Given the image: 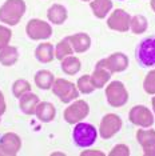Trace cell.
<instances>
[{"label": "cell", "mask_w": 155, "mask_h": 156, "mask_svg": "<svg viewBox=\"0 0 155 156\" xmlns=\"http://www.w3.org/2000/svg\"><path fill=\"white\" fill-rule=\"evenodd\" d=\"M24 9L26 5L23 0H7L0 8V20L9 26H15L19 23Z\"/></svg>", "instance_id": "1"}, {"label": "cell", "mask_w": 155, "mask_h": 156, "mask_svg": "<svg viewBox=\"0 0 155 156\" xmlns=\"http://www.w3.org/2000/svg\"><path fill=\"white\" fill-rule=\"evenodd\" d=\"M136 59L142 67L155 66V37H147L139 44Z\"/></svg>", "instance_id": "2"}, {"label": "cell", "mask_w": 155, "mask_h": 156, "mask_svg": "<svg viewBox=\"0 0 155 156\" xmlns=\"http://www.w3.org/2000/svg\"><path fill=\"white\" fill-rule=\"evenodd\" d=\"M96 139V129L91 124L79 123L74 129V140L79 147H90Z\"/></svg>", "instance_id": "3"}, {"label": "cell", "mask_w": 155, "mask_h": 156, "mask_svg": "<svg viewBox=\"0 0 155 156\" xmlns=\"http://www.w3.org/2000/svg\"><path fill=\"white\" fill-rule=\"evenodd\" d=\"M106 95L108 103L114 107H121L127 101V91L119 81H112L106 90Z\"/></svg>", "instance_id": "4"}, {"label": "cell", "mask_w": 155, "mask_h": 156, "mask_svg": "<svg viewBox=\"0 0 155 156\" xmlns=\"http://www.w3.org/2000/svg\"><path fill=\"white\" fill-rule=\"evenodd\" d=\"M54 94L58 95L60 100L64 103L71 101L72 99L78 98V90L74 87V84L63 79H58L54 83Z\"/></svg>", "instance_id": "5"}, {"label": "cell", "mask_w": 155, "mask_h": 156, "mask_svg": "<svg viewBox=\"0 0 155 156\" xmlns=\"http://www.w3.org/2000/svg\"><path fill=\"white\" fill-rule=\"evenodd\" d=\"M87 113H88V105L83 100H79L74 103L71 107L64 111V119L68 123L74 124V123H78L79 120H82L83 118H86Z\"/></svg>", "instance_id": "6"}, {"label": "cell", "mask_w": 155, "mask_h": 156, "mask_svg": "<svg viewBox=\"0 0 155 156\" xmlns=\"http://www.w3.org/2000/svg\"><path fill=\"white\" fill-rule=\"evenodd\" d=\"M121 126H122V122L116 115H114V113L106 115L103 118V120H102V124H100V135H102V137H104V139L111 137L112 135L116 133L119 131Z\"/></svg>", "instance_id": "7"}, {"label": "cell", "mask_w": 155, "mask_h": 156, "mask_svg": "<svg viewBox=\"0 0 155 156\" xmlns=\"http://www.w3.org/2000/svg\"><path fill=\"white\" fill-rule=\"evenodd\" d=\"M51 27L41 20H31L27 26V34L31 39H45L51 36Z\"/></svg>", "instance_id": "8"}, {"label": "cell", "mask_w": 155, "mask_h": 156, "mask_svg": "<svg viewBox=\"0 0 155 156\" xmlns=\"http://www.w3.org/2000/svg\"><path fill=\"white\" fill-rule=\"evenodd\" d=\"M130 120L136 124V126H142V127H149L153 124V115L150 113V111L146 107L142 105H136L131 109L130 112Z\"/></svg>", "instance_id": "9"}, {"label": "cell", "mask_w": 155, "mask_h": 156, "mask_svg": "<svg viewBox=\"0 0 155 156\" xmlns=\"http://www.w3.org/2000/svg\"><path fill=\"white\" fill-rule=\"evenodd\" d=\"M130 16L123 9H116L108 19V27L116 31H127L130 27Z\"/></svg>", "instance_id": "10"}, {"label": "cell", "mask_w": 155, "mask_h": 156, "mask_svg": "<svg viewBox=\"0 0 155 156\" xmlns=\"http://www.w3.org/2000/svg\"><path fill=\"white\" fill-rule=\"evenodd\" d=\"M20 148V139L13 133H5L0 140V150L3 155H15Z\"/></svg>", "instance_id": "11"}, {"label": "cell", "mask_w": 155, "mask_h": 156, "mask_svg": "<svg viewBox=\"0 0 155 156\" xmlns=\"http://www.w3.org/2000/svg\"><path fill=\"white\" fill-rule=\"evenodd\" d=\"M102 66L110 69V72H119V71L126 69L127 67V58L123 54H114L108 59H104L99 62Z\"/></svg>", "instance_id": "12"}, {"label": "cell", "mask_w": 155, "mask_h": 156, "mask_svg": "<svg viewBox=\"0 0 155 156\" xmlns=\"http://www.w3.org/2000/svg\"><path fill=\"white\" fill-rule=\"evenodd\" d=\"M138 140L144 148L146 155H155V132L154 131H138Z\"/></svg>", "instance_id": "13"}, {"label": "cell", "mask_w": 155, "mask_h": 156, "mask_svg": "<svg viewBox=\"0 0 155 156\" xmlns=\"http://www.w3.org/2000/svg\"><path fill=\"white\" fill-rule=\"evenodd\" d=\"M110 69L106 68L104 66H102L100 63H98L96 64V69H95L94 75L91 76V81H92V84L95 86V88H100L104 86V83L110 79Z\"/></svg>", "instance_id": "14"}, {"label": "cell", "mask_w": 155, "mask_h": 156, "mask_svg": "<svg viewBox=\"0 0 155 156\" xmlns=\"http://www.w3.org/2000/svg\"><path fill=\"white\" fill-rule=\"evenodd\" d=\"M38 103H39V99L36 95H32V94H27V95H23L20 96V108L24 113L27 115H32L36 111V107H38Z\"/></svg>", "instance_id": "15"}, {"label": "cell", "mask_w": 155, "mask_h": 156, "mask_svg": "<svg viewBox=\"0 0 155 156\" xmlns=\"http://www.w3.org/2000/svg\"><path fill=\"white\" fill-rule=\"evenodd\" d=\"M35 113L41 122H51L55 116V108L51 103H40L36 107Z\"/></svg>", "instance_id": "16"}, {"label": "cell", "mask_w": 155, "mask_h": 156, "mask_svg": "<svg viewBox=\"0 0 155 156\" xmlns=\"http://www.w3.org/2000/svg\"><path fill=\"white\" fill-rule=\"evenodd\" d=\"M68 40L71 41V45L76 52H84L90 47V37L86 34H78L74 36H70Z\"/></svg>", "instance_id": "17"}, {"label": "cell", "mask_w": 155, "mask_h": 156, "mask_svg": "<svg viewBox=\"0 0 155 156\" xmlns=\"http://www.w3.org/2000/svg\"><path fill=\"white\" fill-rule=\"evenodd\" d=\"M66 17H67V11H66L64 7L55 4L48 9V19H50L52 23L62 24L66 20Z\"/></svg>", "instance_id": "18"}, {"label": "cell", "mask_w": 155, "mask_h": 156, "mask_svg": "<svg viewBox=\"0 0 155 156\" xmlns=\"http://www.w3.org/2000/svg\"><path fill=\"white\" fill-rule=\"evenodd\" d=\"M111 7H112V3L110 0H95V2L91 3V8H92L95 16L100 17V19L110 12Z\"/></svg>", "instance_id": "19"}, {"label": "cell", "mask_w": 155, "mask_h": 156, "mask_svg": "<svg viewBox=\"0 0 155 156\" xmlns=\"http://www.w3.org/2000/svg\"><path fill=\"white\" fill-rule=\"evenodd\" d=\"M52 49H54V47H52L50 43L40 44V45H39V47L36 48V51H35V55H36V58L40 60V62L48 63V62H51V60L54 59Z\"/></svg>", "instance_id": "20"}, {"label": "cell", "mask_w": 155, "mask_h": 156, "mask_svg": "<svg viewBox=\"0 0 155 156\" xmlns=\"http://www.w3.org/2000/svg\"><path fill=\"white\" fill-rule=\"evenodd\" d=\"M17 60V51L13 47H4L0 49V62L3 66H12Z\"/></svg>", "instance_id": "21"}, {"label": "cell", "mask_w": 155, "mask_h": 156, "mask_svg": "<svg viewBox=\"0 0 155 156\" xmlns=\"http://www.w3.org/2000/svg\"><path fill=\"white\" fill-rule=\"evenodd\" d=\"M35 83L38 84L39 88H43V90H48L52 83H54V76H52L51 72L48 71H40V72L36 73L35 76Z\"/></svg>", "instance_id": "22"}, {"label": "cell", "mask_w": 155, "mask_h": 156, "mask_svg": "<svg viewBox=\"0 0 155 156\" xmlns=\"http://www.w3.org/2000/svg\"><path fill=\"white\" fill-rule=\"evenodd\" d=\"M62 68H63V71H64L66 73H68V75H75L78 71L80 69V62L76 58L68 56L67 59L63 60Z\"/></svg>", "instance_id": "23"}, {"label": "cell", "mask_w": 155, "mask_h": 156, "mask_svg": "<svg viewBox=\"0 0 155 156\" xmlns=\"http://www.w3.org/2000/svg\"><path fill=\"white\" fill-rule=\"evenodd\" d=\"M71 54H72V48H71V44H70L68 37H67L62 43L58 44L56 51H55V56H56V59H63L64 56H68Z\"/></svg>", "instance_id": "24"}, {"label": "cell", "mask_w": 155, "mask_h": 156, "mask_svg": "<svg viewBox=\"0 0 155 156\" xmlns=\"http://www.w3.org/2000/svg\"><path fill=\"white\" fill-rule=\"evenodd\" d=\"M130 26H131V30L135 34H142L147 28V22L143 16H135V17H132V20L130 22Z\"/></svg>", "instance_id": "25"}, {"label": "cell", "mask_w": 155, "mask_h": 156, "mask_svg": "<svg viewBox=\"0 0 155 156\" xmlns=\"http://www.w3.org/2000/svg\"><path fill=\"white\" fill-rule=\"evenodd\" d=\"M78 88H79V91L83 92V94H90V92H92L95 90V86L92 84V81H91V77L84 75L78 81Z\"/></svg>", "instance_id": "26"}, {"label": "cell", "mask_w": 155, "mask_h": 156, "mask_svg": "<svg viewBox=\"0 0 155 156\" xmlns=\"http://www.w3.org/2000/svg\"><path fill=\"white\" fill-rule=\"evenodd\" d=\"M31 90L30 87V83L26 80H17L15 84H13V94H15L16 98H20L23 96L26 92H28Z\"/></svg>", "instance_id": "27"}, {"label": "cell", "mask_w": 155, "mask_h": 156, "mask_svg": "<svg viewBox=\"0 0 155 156\" xmlns=\"http://www.w3.org/2000/svg\"><path fill=\"white\" fill-rule=\"evenodd\" d=\"M144 90L149 94H155V71L150 72L144 80Z\"/></svg>", "instance_id": "28"}, {"label": "cell", "mask_w": 155, "mask_h": 156, "mask_svg": "<svg viewBox=\"0 0 155 156\" xmlns=\"http://www.w3.org/2000/svg\"><path fill=\"white\" fill-rule=\"evenodd\" d=\"M9 39H11V31H9L8 28L0 26V49L7 47Z\"/></svg>", "instance_id": "29"}, {"label": "cell", "mask_w": 155, "mask_h": 156, "mask_svg": "<svg viewBox=\"0 0 155 156\" xmlns=\"http://www.w3.org/2000/svg\"><path fill=\"white\" fill-rule=\"evenodd\" d=\"M110 155H128V148L126 145H116Z\"/></svg>", "instance_id": "30"}, {"label": "cell", "mask_w": 155, "mask_h": 156, "mask_svg": "<svg viewBox=\"0 0 155 156\" xmlns=\"http://www.w3.org/2000/svg\"><path fill=\"white\" fill-rule=\"evenodd\" d=\"M5 111V103H4V96H3V94L0 92V115H3Z\"/></svg>", "instance_id": "31"}, {"label": "cell", "mask_w": 155, "mask_h": 156, "mask_svg": "<svg viewBox=\"0 0 155 156\" xmlns=\"http://www.w3.org/2000/svg\"><path fill=\"white\" fill-rule=\"evenodd\" d=\"M151 7H153V8L155 9V0H153V2H151Z\"/></svg>", "instance_id": "32"}, {"label": "cell", "mask_w": 155, "mask_h": 156, "mask_svg": "<svg viewBox=\"0 0 155 156\" xmlns=\"http://www.w3.org/2000/svg\"><path fill=\"white\" fill-rule=\"evenodd\" d=\"M153 104H154V107H155V99H154V100H153Z\"/></svg>", "instance_id": "33"}, {"label": "cell", "mask_w": 155, "mask_h": 156, "mask_svg": "<svg viewBox=\"0 0 155 156\" xmlns=\"http://www.w3.org/2000/svg\"><path fill=\"white\" fill-rule=\"evenodd\" d=\"M0 155H3V154H2V150H0Z\"/></svg>", "instance_id": "34"}, {"label": "cell", "mask_w": 155, "mask_h": 156, "mask_svg": "<svg viewBox=\"0 0 155 156\" xmlns=\"http://www.w3.org/2000/svg\"><path fill=\"white\" fill-rule=\"evenodd\" d=\"M84 2H88V0H84Z\"/></svg>", "instance_id": "35"}]
</instances>
